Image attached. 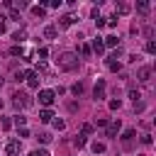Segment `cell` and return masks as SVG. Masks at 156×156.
Returning a JSON list of instances; mask_svg holds the SVG:
<instances>
[{
	"mask_svg": "<svg viewBox=\"0 0 156 156\" xmlns=\"http://www.w3.org/2000/svg\"><path fill=\"white\" fill-rule=\"evenodd\" d=\"M58 68H61V71H76V68H78V56L71 54V51H63V54L58 56Z\"/></svg>",
	"mask_w": 156,
	"mask_h": 156,
	"instance_id": "1",
	"label": "cell"
},
{
	"mask_svg": "<svg viewBox=\"0 0 156 156\" xmlns=\"http://www.w3.org/2000/svg\"><path fill=\"white\" fill-rule=\"evenodd\" d=\"M54 100H56V93H54V90H39V102H41L44 107H51Z\"/></svg>",
	"mask_w": 156,
	"mask_h": 156,
	"instance_id": "2",
	"label": "cell"
},
{
	"mask_svg": "<svg viewBox=\"0 0 156 156\" xmlns=\"http://www.w3.org/2000/svg\"><path fill=\"white\" fill-rule=\"evenodd\" d=\"M12 98H15V100H12L15 107H27V105H32V98H29L27 93H15Z\"/></svg>",
	"mask_w": 156,
	"mask_h": 156,
	"instance_id": "3",
	"label": "cell"
},
{
	"mask_svg": "<svg viewBox=\"0 0 156 156\" xmlns=\"http://www.w3.org/2000/svg\"><path fill=\"white\" fill-rule=\"evenodd\" d=\"M20 146H22V144H20L17 139H10L7 146H5V156H20Z\"/></svg>",
	"mask_w": 156,
	"mask_h": 156,
	"instance_id": "4",
	"label": "cell"
},
{
	"mask_svg": "<svg viewBox=\"0 0 156 156\" xmlns=\"http://www.w3.org/2000/svg\"><path fill=\"white\" fill-rule=\"evenodd\" d=\"M24 80H27V85L29 88H39V73H34V71H24Z\"/></svg>",
	"mask_w": 156,
	"mask_h": 156,
	"instance_id": "5",
	"label": "cell"
},
{
	"mask_svg": "<svg viewBox=\"0 0 156 156\" xmlns=\"http://www.w3.org/2000/svg\"><path fill=\"white\" fill-rule=\"evenodd\" d=\"M105 88H107V83H105V78H98V83H95V90H93V95H95V100H102V98H105Z\"/></svg>",
	"mask_w": 156,
	"mask_h": 156,
	"instance_id": "6",
	"label": "cell"
},
{
	"mask_svg": "<svg viewBox=\"0 0 156 156\" xmlns=\"http://www.w3.org/2000/svg\"><path fill=\"white\" fill-rule=\"evenodd\" d=\"M105 129H107V136H117L119 129H122V122H119V119H112V122H107Z\"/></svg>",
	"mask_w": 156,
	"mask_h": 156,
	"instance_id": "7",
	"label": "cell"
},
{
	"mask_svg": "<svg viewBox=\"0 0 156 156\" xmlns=\"http://www.w3.org/2000/svg\"><path fill=\"white\" fill-rule=\"evenodd\" d=\"M136 78H139L141 83H146V80L151 78V68H149V66H141V68H139V73H136Z\"/></svg>",
	"mask_w": 156,
	"mask_h": 156,
	"instance_id": "8",
	"label": "cell"
},
{
	"mask_svg": "<svg viewBox=\"0 0 156 156\" xmlns=\"http://www.w3.org/2000/svg\"><path fill=\"white\" fill-rule=\"evenodd\" d=\"M90 51H95V54H102V51H105V44H102V39H100V37H95V39H93Z\"/></svg>",
	"mask_w": 156,
	"mask_h": 156,
	"instance_id": "9",
	"label": "cell"
},
{
	"mask_svg": "<svg viewBox=\"0 0 156 156\" xmlns=\"http://www.w3.org/2000/svg\"><path fill=\"white\" fill-rule=\"evenodd\" d=\"M129 10H132V7H129L127 2H117V5H115V12H117V15H129Z\"/></svg>",
	"mask_w": 156,
	"mask_h": 156,
	"instance_id": "10",
	"label": "cell"
},
{
	"mask_svg": "<svg viewBox=\"0 0 156 156\" xmlns=\"http://www.w3.org/2000/svg\"><path fill=\"white\" fill-rule=\"evenodd\" d=\"M56 34H58V29H56L54 24H49V27H44V37H46V39H56Z\"/></svg>",
	"mask_w": 156,
	"mask_h": 156,
	"instance_id": "11",
	"label": "cell"
},
{
	"mask_svg": "<svg viewBox=\"0 0 156 156\" xmlns=\"http://www.w3.org/2000/svg\"><path fill=\"white\" fill-rule=\"evenodd\" d=\"M12 39H15V41H17V46H22V41H24V39H27V32H24V29H17V32H15V34H12Z\"/></svg>",
	"mask_w": 156,
	"mask_h": 156,
	"instance_id": "12",
	"label": "cell"
},
{
	"mask_svg": "<svg viewBox=\"0 0 156 156\" xmlns=\"http://www.w3.org/2000/svg\"><path fill=\"white\" fill-rule=\"evenodd\" d=\"M136 12H139V15H149V2H146V0H139V2H136Z\"/></svg>",
	"mask_w": 156,
	"mask_h": 156,
	"instance_id": "13",
	"label": "cell"
},
{
	"mask_svg": "<svg viewBox=\"0 0 156 156\" xmlns=\"http://www.w3.org/2000/svg\"><path fill=\"white\" fill-rule=\"evenodd\" d=\"M107 68H110V71H115V73H117V71H122V63H119V61H117V58H107Z\"/></svg>",
	"mask_w": 156,
	"mask_h": 156,
	"instance_id": "14",
	"label": "cell"
},
{
	"mask_svg": "<svg viewBox=\"0 0 156 156\" xmlns=\"http://www.w3.org/2000/svg\"><path fill=\"white\" fill-rule=\"evenodd\" d=\"M51 117H54V112H51L49 107H44V110L39 112V119H41V122H51Z\"/></svg>",
	"mask_w": 156,
	"mask_h": 156,
	"instance_id": "15",
	"label": "cell"
},
{
	"mask_svg": "<svg viewBox=\"0 0 156 156\" xmlns=\"http://www.w3.org/2000/svg\"><path fill=\"white\" fill-rule=\"evenodd\" d=\"M32 15H34V17H44V15H46V7H41V5H34V7H32Z\"/></svg>",
	"mask_w": 156,
	"mask_h": 156,
	"instance_id": "16",
	"label": "cell"
},
{
	"mask_svg": "<svg viewBox=\"0 0 156 156\" xmlns=\"http://www.w3.org/2000/svg\"><path fill=\"white\" fill-rule=\"evenodd\" d=\"M134 134H136L134 129H124V134H122V141H124V144H129V141L134 139Z\"/></svg>",
	"mask_w": 156,
	"mask_h": 156,
	"instance_id": "17",
	"label": "cell"
},
{
	"mask_svg": "<svg viewBox=\"0 0 156 156\" xmlns=\"http://www.w3.org/2000/svg\"><path fill=\"white\" fill-rule=\"evenodd\" d=\"M73 22H76L73 15H63V17H61V24H63V27H68V24H73Z\"/></svg>",
	"mask_w": 156,
	"mask_h": 156,
	"instance_id": "18",
	"label": "cell"
},
{
	"mask_svg": "<svg viewBox=\"0 0 156 156\" xmlns=\"http://www.w3.org/2000/svg\"><path fill=\"white\" fill-rule=\"evenodd\" d=\"M71 90H73V95L78 98V95H83V90H85V85H83V83H76V85H73Z\"/></svg>",
	"mask_w": 156,
	"mask_h": 156,
	"instance_id": "19",
	"label": "cell"
},
{
	"mask_svg": "<svg viewBox=\"0 0 156 156\" xmlns=\"http://www.w3.org/2000/svg\"><path fill=\"white\" fill-rule=\"evenodd\" d=\"M12 122H15V124H17V129H20V127H24L27 117H24V115H15V119H12Z\"/></svg>",
	"mask_w": 156,
	"mask_h": 156,
	"instance_id": "20",
	"label": "cell"
},
{
	"mask_svg": "<svg viewBox=\"0 0 156 156\" xmlns=\"http://www.w3.org/2000/svg\"><path fill=\"white\" fill-rule=\"evenodd\" d=\"M73 146H76V149H83V146H85V136H83V134L76 136V139H73Z\"/></svg>",
	"mask_w": 156,
	"mask_h": 156,
	"instance_id": "21",
	"label": "cell"
},
{
	"mask_svg": "<svg viewBox=\"0 0 156 156\" xmlns=\"http://www.w3.org/2000/svg\"><path fill=\"white\" fill-rule=\"evenodd\" d=\"M90 54H93V51H90V46H88V44H80V56H83V58H88Z\"/></svg>",
	"mask_w": 156,
	"mask_h": 156,
	"instance_id": "22",
	"label": "cell"
},
{
	"mask_svg": "<svg viewBox=\"0 0 156 156\" xmlns=\"http://www.w3.org/2000/svg\"><path fill=\"white\" fill-rule=\"evenodd\" d=\"M37 139H39L41 144H49V141H51V134H49V132H41V134L37 136Z\"/></svg>",
	"mask_w": 156,
	"mask_h": 156,
	"instance_id": "23",
	"label": "cell"
},
{
	"mask_svg": "<svg viewBox=\"0 0 156 156\" xmlns=\"http://www.w3.org/2000/svg\"><path fill=\"white\" fill-rule=\"evenodd\" d=\"M105 46H117V37H105Z\"/></svg>",
	"mask_w": 156,
	"mask_h": 156,
	"instance_id": "24",
	"label": "cell"
},
{
	"mask_svg": "<svg viewBox=\"0 0 156 156\" xmlns=\"http://www.w3.org/2000/svg\"><path fill=\"white\" fill-rule=\"evenodd\" d=\"M146 51H149V54H156V41H154V39L146 41Z\"/></svg>",
	"mask_w": 156,
	"mask_h": 156,
	"instance_id": "25",
	"label": "cell"
},
{
	"mask_svg": "<svg viewBox=\"0 0 156 156\" xmlns=\"http://www.w3.org/2000/svg\"><path fill=\"white\" fill-rule=\"evenodd\" d=\"M80 134H83V136L93 134V124H83V127H80Z\"/></svg>",
	"mask_w": 156,
	"mask_h": 156,
	"instance_id": "26",
	"label": "cell"
},
{
	"mask_svg": "<svg viewBox=\"0 0 156 156\" xmlns=\"http://www.w3.org/2000/svg\"><path fill=\"white\" fill-rule=\"evenodd\" d=\"M102 151H105V144L95 141V144H93V154H102Z\"/></svg>",
	"mask_w": 156,
	"mask_h": 156,
	"instance_id": "27",
	"label": "cell"
},
{
	"mask_svg": "<svg viewBox=\"0 0 156 156\" xmlns=\"http://www.w3.org/2000/svg\"><path fill=\"white\" fill-rule=\"evenodd\" d=\"M29 156H51V154H49L46 149H34V151H32Z\"/></svg>",
	"mask_w": 156,
	"mask_h": 156,
	"instance_id": "28",
	"label": "cell"
},
{
	"mask_svg": "<svg viewBox=\"0 0 156 156\" xmlns=\"http://www.w3.org/2000/svg\"><path fill=\"white\" fill-rule=\"evenodd\" d=\"M10 54H12V56H22V54H24V49H22V46H12V49H10Z\"/></svg>",
	"mask_w": 156,
	"mask_h": 156,
	"instance_id": "29",
	"label": "cell"
},
{
	"mask_svg": "<svg viewBox=\"0 0 156 156\" xmlns=\"http://www.w3.org/2000/svg\"><path fill=\"white\" fill-rule=\"evenodd\" d=\"M129 98H132V100H134V102H139V98H141V93H139V90H134V88H132V90H129Z\"/></svg>",
	"mask_w": 156,
	"mask_h": 156,
	"instance_id": "30",
	"label": "cell"
},
{
	"mask_svg": "<svg viewBox=\"0 0 156 156\" xmlns=\"http://www.w3.org/2000/svg\"><path fill=\"white\" fill-rule=\"evenodd\" d=\"M24 7H29V2H27V0H17V7H15V10L20 12V10H24Z\"/></svg>",
	"mask_w": 156,
	"mask_h": 156,
	"instance_id": "31",
	"label": "cell"
},
{
	"mask_svg": "<svg viewBox=\"0 0 156 156\" xmlns=\"http://www.w3.org/2000/svg\"><path fill=\"white\" fill-rule=\"evenodd\" d=\"M95 124L98 127H107V117H95Z\"/></svg>",
	"mask_w": 156,
	"mask_h": 156,
	"instance_id": "32",
	"label": "cell"
},
{
	"mask_svg": "<svg viewBox=\"0 0 156 156\" xmlns=\"http://www.w3.org/2000/svg\"><path fill=\"white\" fill-rule=\"evenodd\" d=\"M151 141H154V139H151V134H141V144H144V146H149Z\"/></svg>",
	"mask_w": 156,
	"mask_h": 156,
	"instance_id": "33",
	"label": "cell"
},
{
	"mask_svg": "<svg viewBox=\"0 0 156 156\" xmlns=\"http://www.w3.org/2000/svg\"><path fill=\"white\" fill-rule=\"evenodd\" d=\"M10 20H17V22H20V20H22V17H20V12H17V10H15V7H12V10H10Z\"/></svg>",
	"mask_w": 156,
	"mask_h": 156,
	"instance_id": "34",
	"label": "cell"
},
{
	"mask_svg": "<svg viewBox=\"0 0 156 156\" xmlns=\"http://www.w3.org/2000/svg\"><path fill=\"white\" fill-rule=\"evenodd\" d=\"M44 71H46V63H44V61H39V63H37V71H34V73H44Z\"/></svg>",
	"mask_w": 156,
	"mask_h": 156,
	"instance_id": "35",
	"label": "cell"
},
{
	"mask_svg": "<svg viewBox=\"0 0 156 156\" xmlns=\"http://www.w3.org/2000/svg\"><path fill=\"white\" fill-rule=\"evenodd\" d=\"M119 107H122L119 100H110V110H119Z\"/></svg>",
	"mask_w": 156,
	"mask_h": 156,
	"instance_id": "36",
	"label": "cell"
},
{
	"mask_svg": "<svg viewBox=\"0 0 156 156\" xmlns=\"http://www.w3.org/2000/svg\"><path fill=\"white\" fill-rule=\"evenodd\" d=\"M0 124H2V129H10V127H12V119H7V117H2V122H0Z\"/></svg>",
	"mask_w": 156,
	"mask_h": 156,
	"instance_id": "37",
	"label": "cell"
},
{
	"mask_svg": "<svg viewBox=\"0 0 156 156\" xmlns=\"http://www.w3.org/2000/svg\"><path fill=\"white\" fill-rule=\"evenodd\" d=\"M54 127H56V129H66V122H63V119H54Z\"/></svg>",
	"mask_w": 156,
	"mask_h": 156,
	"instance_id": "38",
	"label": "cell"
},
{
	"mask_svg": "<svg viewBox=\"0 0 156 156\" xmlns=\"http://www.w3.org/2000/svg\"><path fill=\"white\" fill-rule=\"evenodd\" d=\"M95 27L102 29V27H105V20H102V17H95Z\"/></svg>",
	"mask_w": 156,
	"mask_h": 156,
	"instance_id": "39",
	"label": "cell"
},
{
	"mask_svg": "<svg viewBox=\"0 0 156 156\" xmlns=\"http://www.w3.org/2000/svg\"><path fill=\"white\" fill-rule=\"evenodd\" d=\"M37 56H39V58H46V56H49V49H39Z\"/></svg>",
	"mask_w": 156,
	"mask_h": 156,
	"instance_id": "40",
	"label": "cell"
},
{
	"mask_svg": "<svg viewBox=\"0 0 156 156\" xmlns=\"http://www.w3.org/2000/svg\"><path fill=\"white\" fill-rule=\"evenodd\" d=\"M15 80H24V71H17L15 73Z\"/></svg>",
	"mask_w": 156,
	"mask_h": 156,
	"instance_id": "41",
	"label": "cell"
},
{
	"mask_svg": "<svg viewBox=\"0 0 156 156\" xmlns=\"http://www.w3.org/2000/svg\"><path fill=\"white\" fill-rule=\"evenodd\" d=\"M20 136H29V129L27 127H20Z\"/></svg>",
	"mask_w": 156,
	"mask_h": 156,
	"instance_id": "42",
	"label": "cell"
},
{
	"mask_svg": "<svg viewBox=\"0 0 156 156\" xmlns=\"http://www.w3.org/2000/svg\"><path fill=\"white\" fill-rule=\"evenodd\" d=\"M2 32H5V17L0 15V34H2Z\"/></svg>",
	"mask_w": 156,
	"mask_h": 156,
	"instance_id": "43",
	"label": "cell"
},
{
	"mask_svg": "<svg viewBox=\"0 0 156 156\" xmlns=\"http://www.w3.org/2000/svg\"><path fill=\"white\" fill-rule=\"evenodd\" d=\"M2 83H5V78H2V76H0V88H2Z\"/></svg>",
	"mask_w": 156,
	"mask_h": 156,
	"instance_id": "44",
	"label": "cell"
},
{
	"mask_svg": "<svg viewBox=\"0 0 156 156\" xmlns=\"http://www.w3.org/2000/svg\"><path fill=\"white\" fill-rule=\"evenodd\" d=\"M0 107H2V98H0Z\"/></svg>",
	"mask_w": 156,
	"mask_h": 156,
	"instance_id": "45",
	"label": "cell"
}]
</instances>
